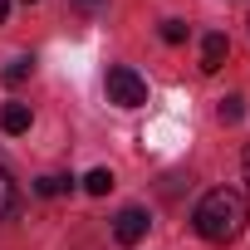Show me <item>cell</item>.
<instances>
[{
	"label": "cell",
	"mask_w": 250,
	"mask_h": 250,
	"mask_svg": "<svg viewBox=\"0 0 250 250\" xmlns=\"http://www.w3.org/2000/svg\"><path fill=\"white\" fill-rule=\"evenodd\" d=\"M69 187H74V177H59V172H49V177H40V182H35V191H40V196H64Z\"/></svg>",
	"instance_id": "cell-7"
},
{
	"label": "cell",
	"mask_w": 250,
	"mask_h": 250,
	"mask_svg": "<svg viewBox=\"0 0 250 250\" xmlns=\"http://www.w3.org/2000/svg\"><path fill=\"white\" fill-rule=\"evenodd\" d=\"M196 235L201 240H211V245H226V240H235L240 230H245V196L240 191H226V187H216V191H206L201 196V206H196Z\"/></svg>",
	"instance_id": "cell-1"
},
{
	"label": "cell",
	"mask_w": 250,
	"mask_h": 250,
	"mask_svg": "<svg viewBox=\"0 0 250 250\" xmlns=\"http://www.w3.org/2000/svg\"><path fill=\"white\" fill-rule=\"evenodd\" d=\"M108 103H118V108H143V103H147V79H143L138 69H128V64L108 69Z\"/></svg>",
	"instance_id": "cell-2"
},
{
	"label": "cell",
	"mask_w": 250,
	"mask_h": 250,
	"mask_svg": "<svg viewBox=\"0 0 250 250\" xmlns=\"http://www.w3.org/2000/svg\"><path fill=\"white\" fill-rule=\"evenodd\" d=\"M226 49H230V44H226V35H206V40H201V69H206V74H216V69L226 64Z\"/></svg>",
	"instance_id": "cell-4"
},
{
	"label": "cell",
	"mask_w": 250,
	"mask_h": 250,
	"mask_svg": "<svg viewBox=\"0 0 250 250\" xmlns=\"http://www.w3.org/2000/svg\"><path fill=\"white\" fill-rule=\"evenodd\" d=\"M162 40H167V44H182V40H187V25H182V20H162Z\"/></svg>",
	"instance_id": "cell-11"
},
{
	"label": "cell",
	"mask_w": 250,
	"mask_h": 250,
	"mask_svg": "<svg viewBox=\"0 0 250 250\" xmlns=\"http://www.w3.org/2000/svg\"><path fill=\"white\" fill-rule=\"evenodd\" d=\"M10 211H15V182H10L5 167H0V221H5Z\"/></svg>",
	"instance_id": "cell-9"
},
{
	"label": "cell",
	"mask_w": 250,
	"mask_h": 250,
	"mask_svg": "<svg viewBox=\"0 0 250 250\" xmlns=\"http://www.w3.org/2000/svg\"><path fill=\"white\" fill-rule=\"evenodd\" d=\"M240 172H245V191H250V143H245V152H240Z\"/></svg>",
	"instance_id": "cell-12"
},
{
	"label": "cell",
	"mask_w": 250,
	"mask_h": 250,
	"mask_svg": "<svg viewBox=\"0 0 250 250\" xmlns=\"http://www.w3.org/2000/svg\"><path fill=\"white\" fill-rule=\"evenodd\" d=\"M5 15H10V0H0V25H5Z\"/></svg>",
	"instance_id": "cell-13"
},
{
	"label": "cell",
	"mask_w": 250,
	"mask_h": 250,
	"mask_svg": "<svg viewBox=\"0 0 250 250\" xmlns=\"http://www.w3.org/2000/svg\"><path fill=\"white\" fill-rule=\"evenodd\" d=\"M35 69V59L30 54H20V59H10V69H5V83H25V74Z\"/></svg>",
	"instance_id": "cell-10"
},
{
	"label": "cell",
	"mask_w": 250,
	"mask_h": 250,
	"mask_svg": "<svg viewBox=\"0 0 250 250\" xmlns=\"http://www.w3.org/2000/svg\"><path fill=\"white\" fill-rule=\"evenodd\" d=\"M0 128H5V133H25L30 128V108L25 103H5V108H0Z\"/></svg>",
	"instance_id": "cell-5"
},
{
	"label": "cell",
	"mask_w": 250,
	"mask_h": 250,
	"mask_svg": "<svg viewBox=\"0 0 250 250\" xmlns=\"http://www.w3.org/2000/svg\"><path fill=\"white\" fill-rule=\"evenodd\" d=\"M147 221H152V216H147L143 206L118 211V221H113V240H118V245H138V240L147 235Z\"/></svg>",
	"instance_id": "cell-3"
},
{
	"label": "cell",
	"mask_w": 250,
	"mask_h": 250,
	"mask_svg": "<svg viewBox=\"0 0 250 250\" xmlns=\"http://www.w3.org/2000/svg\"><path fill=\"white\" fill-rule=\"evenodd\" d=\"M30 5H35V0H30Z\"/></svg>",
	"instance_id": "cell-14"
},
{
	"label": "cell",
	"mask_w": 250,
	"mask_h": 250,
	"mask_svg": "<svg viewBox=\"0 0 250 250\" xmlns=\"http://www.w3.org/2000/svg\"><path fill=\"white\" fill-rule=\"evenodd\" d=\"M216 118H221V123H240V118H245V98H240V93H230V98H221V108H216Z\"/></svg>",
	"instance_id": "cell-8"
},
{
	"label": "cell",
	"mask_w": 250,
	"mask_h": 250,
	"mask_svg": "<svg viewBox=\"0 0 250 250\" xmlns=\"http://www.w3.org/2000/svg\"><path fill=\"white\" fill-rule=\"evenodd\" d=\"M83 191H93V196H108V191H113V172H108V167H93V172L83 177Z\"/></svg>",
	"instance_id": "cell-6"
}]
</instances>
